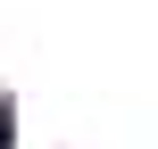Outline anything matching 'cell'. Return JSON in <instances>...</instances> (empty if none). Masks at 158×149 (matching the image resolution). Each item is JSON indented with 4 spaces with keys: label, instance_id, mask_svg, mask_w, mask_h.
Segmentation results:
<instances>
[{
    "label": "cell",
    "instance_id": "6da1fadb",
    "mask_svg": "<svg viewBox=\"0 0 158 149\" xmlns=\"http://www.w3.org/2000/svg\"><path fill=\"white\" fill-rule=\"evenodd\" d=\"M0 149H8V100H0Z\"/></svg>",
    "mask_w": 158,
    "mask_h": 149
}]
</instances>
